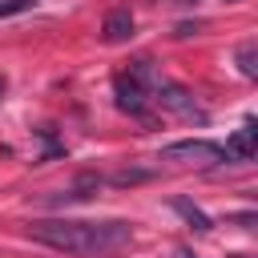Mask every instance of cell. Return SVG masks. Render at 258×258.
I'll list each match as a JSON object with an SVG mask.
<instances>
[{"instance_id": "cell-1", "label": "cell", "mask_w": 258, "mask_h": 258, "mask_svg": "<svg viewBox=\"0 0 258 258\" xmlns=\"http://www.w3.org/2000/svg\"><path fill=\"white\" fill-rule=\"evenodd\" d=\"M28 238L44 242L52 250H73V254H97V250H113L125 246L133 238L129 222H73V218H44V222H28Z\"/></svg>"}, {"instance_id": "cell-2", "label": "cell", "mask_w": 258, "mask_h": 258, "mask_svg": "<svg viewBox=\"0 0 258 258\" xmlns=\"http://www.w3.org/2000/svg\"><path fill=\"white\" fill-rule=\"evenodd\" d=\"M165 161H185V165H222L226 153L218 141H202V137H189V141H173L161 149Z\"/></svg>"}, {"instance_id": "cell-3", "label": "cell", "mask_w": 258, "mask_h": 258, "mask_svg": "<svg viewBox=\"0 0 258 258\" xmlns=\"http://www.w3.org/2000/svg\"><path fill=\"white\" fill-rule=\"evenodd\" d=\"M153 101H157L165 113H177V117H198V121H202V109L194 105V97H189L181 85H173V81H157V85H153Z\"/></svg>"}, {"instance_id": "cell-4", "label": "cell", "mask_w": 258, "mask_h": 258, "mask_svg": "<svg viewBox=\"0 0 258 258\" xmlns=\"http://www.w3.org/2000/svg\"><path fill=\"white\" fill-rule=\"evenodd\" d=\"M113 97H117V109H121V113H129V117H145L149 93H145L137 81H129V73H117V77H113Z\"/></svg>"}, {"instance_id": "cell-5", "label": "cell", "mask_w": 258, "mask_h": 258, "mask_svg": "<svg viewBox=\"0 0 258 258\" xmlns=\"http://www.w3.org/2000/svg\"><path fill=\"white\" fill-rule=\"evenodd\" d=\"M254 149H258V129H254V121H246L242 129H234V133H230V141L222 145L226 161H250V157H254Z\"/></svg>"}, {"instance_id": "cell-6", "label": "cell", "mask_w": 258, "mask_h": 258, "mask_svg": "<svg viewBox=\"0 0 258 258\" xmlns=\"http://www.w3.org/2000/svg\"><path fill=\"white\" fill-rule=\"evenodd\" d=\"M133 12L129 8H113L109 16H105V24H101V40L105 44H125L129 36H133Z\"/></svg>"}, {"instance_id": "cell-7", "label": "cell", "mask_w": 258, "mask_h": 258, "mask_svg": "<svg viewBox=\"0 0 258 258\" xmlns=\"http://www.w3.org/2000/svg\"><path fill=\"white\" fill-rule=\"evenodd\" d=\"M129 81H137L145 93H153V85H157V73H153V60L149 56H137V60H129Z\"/></svg>"}, {"instance_id": "cell-8", "label": "cell", "mask_w": 258, "mask_h": 258, "mask_svg": "<svg viewBox=\"0 0 258 258\" xmlns=\"http://www.w3.org/2000/svg\"><path fill=\"white\" fill-rule=\"evenodd\" d=\"M173 210H177V214H181V218H185V222H189L198 234H206V230H210V218H206V214H202L194 202H185V198H173Z\"/></svg>"}, {"instance_id": "cell-9", "label": "cell", "mask_w": 258, "mask_h": 258, "mask_svg": "<svg viewBox=\"0 0 258 258\" xmlns=\"http://www.w3.org/2000/svg\"><path fill=\"white\" fill-rule=\"evenodd\" d=\"M238 69H242V77H258V48L254 44L238 48Z\"/></svg>"}, {"instance_id": "cell-10", "label": "cell", "mask_w": 258, "mask_h": 258, "mask_svg": "<svg viewBox=\"0 0 258 258\" xmlns=\"http://www.w3.org/2000/svg\"><path fill=\"white\" fill-rule=\"evenodd\" d=\"M149 173L145 169H121V173H113V185H137V181H145Z\"/></svg>"}, {"instance_id": "cell-11", "label": "cell", "mask_w": 258, "mask_h": 258, "mask_svg": "<svg viewBox=\"0 0 258 258\" xmlns=\"http://www.w3.org/2000/svg\"><path fill=\"white\" fill-rule=\"evenodd\" d=\"M36 0H0V16H16V12H28Z\"/></svg>"}, {"instance_id": "cell-12", "label": "cell", "mask_w": 258, "mask_h": 258, "mask_svg": "<svg viewBox=\"0 0 258 258\" xmlns=\"http://www.w3.org/2000/svg\"><path fill=\"white\" fill-rule=\"evenodd\" d=\"M198 28H202V24H198V20H194V24H189V20H181V24H177V28H173V36H194V32H198Z\"/></svg>"}, {"instance_id": "cell-13", "label": "cell", "mask_w": 258, "mask_h": 258, "mask_svg": "<svg viewBox=\"0 0 258 258\" xmlns=\"http://www.w3.org/2000/svg\"><path fill=\"white\" fill-rule=\"evenodd\" d=\"M0 89H4V81H0Z\"/></svg>"}, {"instance_id": "cell-14", "label": "cell", "mask_w": 258, "mask_h": 258, "mask_svg": "<svg viewBox=\"0 0 258 258\" xmlns=\"http://www.w3.org/2000/svg\"><path fill=\"white\" fill-rule=\"evenodd\" d=\"M234 258H242V254H234Z\"/></svg>"}]
</instances>
